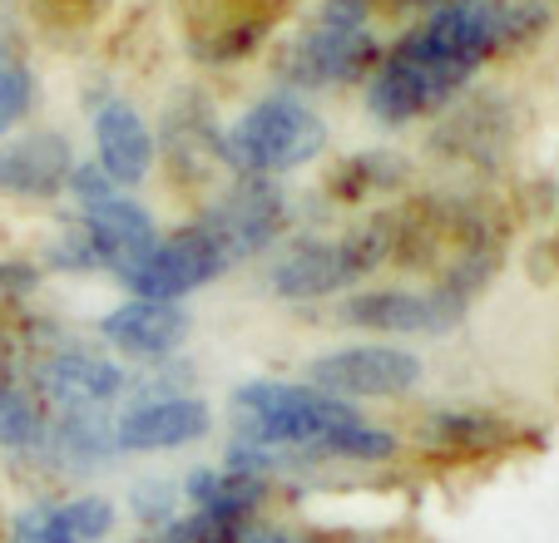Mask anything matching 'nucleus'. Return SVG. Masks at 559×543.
Listing matches in <instances>:
<instances>
[{"label":"nucleus","instance_id":"f257e3e1","mask_svg":"<svg viewBox=\"0 0 559 543\" xmlns=\"http://www.w3.org/2000/svg\"><path fill=\"white\" fill-rule=\"evenodd\" d=\"M396 257V218L377 213L367 222H352L342 232H307V238L287 242L267 267V292L277 302H328V297H347L367 282L371 272H381Z\"/></svg>","mask_w":559,"mask_h":543},{"label":"nucleus","instance_id":"f03ea898","mask_svg":"<svg viewBox=\"0 0 559 543\" xmlns=\"http://www.w3.org/2000/svg\"><path fill=\"white\" fill-rule=\"evenodd\" d=\"M328 154V119L307 95L273 89L223 124V168L233 178H283Z\"/></svg>","mask_w":559,"mask_h":543},{"label":"nucleus","instance_id":"7ed1b4c3","mask_svg":"<svg viewBox=\"0 0 559 543\" xmlns=\"http://www.w3.org/2000/svg\"><path fill=\"white\" fill-rule=\"evenodd\" d=\"M357 420H367L361 406H347L307 381L253 376L233 390V439L287 449L297 474H302V449H312L317 439H328L342 425H357Z\"/></svg>","mask_w":559,"mask_h":543},{"label":"nucleus","instance_id":"20e7f679","mask_svg":"<svg viewBox=\"0 0 559 543\" xmlns=\"http://www.w3.org/2000/svg\"><path fill=\"white\" fill-rule=\"evenodd\" d=\"M480 287V267L465 262L431 292L416 287H357L342 297L337 316L352 331H377V336H445L465 322L471 312V292Z\"/></svg>","mask_w":559,"mask_h":543},{"label":"nucleus","instance_id":"39448f33","mask_svg":"<svg viewBox=\"0 0 559 543\" xmlns=\"http://www.w3.org/2000/svg\"><path fill=\"white\" fill-rule=\"evenodd\" d=\"M307 386L361 406V400H402L426 381V361L402 341H352L307 361Z\"/></svg>","mask_w":559,"mask_h":543},{"label":"nucleus","instance_id":"423d86ee","mask_svg":"<svg viewBox=\"0 0 559 543\" xmlns=\"http://www.w3.org/2000/svg\"><path fill=\"white\" fill-rule=\"evenodd\" d=\"M465 84L471 80L461 70H451V64L416 55L406 45H391L381 55V64L371 70V80L361 84V99H367V114L377 124L406 129L416 119H436L441 109H451Z\"/></svg>","mask_w":559,"mask_h":543},{"label":"nucleus","instance_id":"0eeeda50","mask_svg":"<svg viewBox=\"0 0 559 543\" xmlns=\"http://www.w3.org/2000/svg\"><path fill=\"white\" fill-rule=\"evenodd\" d=\"M134 381L139 371H129L109 351H95V346L80 341H55L31 361L25 386L50 410H115L134 396Z\"/></svg>","mask_w":559,"mask_h":543},{"label":"nucleus","instance_id":"6e6552de","mask_svg":"<svg viewBox=\"0 0 559 543\" xmlns=\"http://www.w3.org/2000/svg\"><path fill=\"white\" fill-rule=\"evenodd\" d=\"M233 262L223 257V248L213 242V232L199 218L183 222L174 232H158V242L134 262L129 272H119L115 282L129 297H154V302H189L193 292L213 287L218 277H228Z\"/></svg>","mask_w":559,"mask_h":543},{"label":"nucleus","instance_id":"1a4fd4ad","mask_svg":"<svg viewBox=\"0 0 559 543\" xmlns=\"http://www.w3.org/2000/svg\"><path fill=\"white\" fill-rule=\"evenodd\" d=\"M199 222L213 232L223 257L238 267V262H253L263 252H273L287 238L293 203L277 189V178H233L228 189L203 203Z\"/></svg>","mask_w":559,"mask_h":543},{"label":"nucleus","instance_id":"9d476101","mask_svg":"<svg viewBox=\"0 0 559 543\" xmlns=\"http://www.w3.org/2000/svg\"><path fill=\"white\" fill-rule=\"evenodd\" d=\"M381 45L371 31H332V25H317L307 35H297L293 45L277 60L283 74V89L293 95H322V89H352V84H367L371 70L381 64Z\"/></svg>","mask_w":559,"mask_h":543},{"label":"nucleus","instance_id":"9b49d317","mask_svg":"<svg viewBox=\"0 0 559 543\" xmlns=\"http://www.w3.org/2000/svg\"><path fill=\"white\" fill-rule=\"evenodd\" d=\"M99 346L124 366H158L189 346L193 312L183 302H154V297H124L95 322Z\"/></svg>","mask_w":559,"mask_h":543},{"label":"nucleus","instance_id":"f8f14e48","mask_svg":"<svg viewBox=\"0 0 559 543\" xmlns=\"http://www.w3.org/2000/svg\"><path fill=\"white\" fill-rule=\"evenodd\" d=\"M213 435V410L203 396H144L115 410V449L119 455H174L203 445Z\"/></svg>","mask_w":559,"mask_h":543},{"label":"nucleus","instance_id":"ddd939ff","mask_svg":"<svg viewBox=\"0 0 559 543\" xmlns=\"http://www.w3.org/2000/svg\"><path fill=\"white\" fill-rule=\"evenodd\" d=\"M90 138H95V164L109 173L115 189L134 193L139 183H148L158 164V129L124 95L90 99Z\"/></svg>","mask_w":559,"mask_h":543},{"label":"nucleus","instance_id":"4468645a","mask_svg":"<svg viewBox=\"0 0 559 543\" xmlns=\"http://www.w3.org/2000/svg\"><path fill=\"white\" fill-rule=\"evenodd\" d=\"M74 144L60 129H25L0 138V193L21 203L64 198V183L74 173Z\"/></svg>","mask_w":559,"mask_h":543},{"label":"nucleus","instance_id":"2eb2a0df","mask_svg":"<svg viewBox=\"0 0 559 543\" xmlns=\"http://www.w3.org/2000/svg\"><path fill=\"white\" fill-rule=\"evenodd\" d=\"M115 529H119L115 499L80 490L64 494V499H31L5 523V543H109Z\"/></svg>","mask_w":559,"mask_h":543},{"label":"nucleus","instance_id":"dca6fc26","mask_svg":"<svg viewBox=\"0 0 559 543\" xmlns=\"http://www.w3.org/2000/svg\"><path fill=\"white\" fill-rule=\"evenodd\" d=\"M70 222L90 238V248H95V257H99V272H109V277L129 272L158 242L154 213H148L144 203H139L134 193H124V189H115L109 198H99V203L74 208Z\"/></svg>","mask_w":559,"mask_h":543},{"label":"nucleus","instance_id":"f3484780","mask_svg":"<svg viewBox=\"0 0 559 543\" xmlns=\"http://www.w3.org/2000/svg\"><path fill=\"white\" fill-rule=\"evenodd\" d=\"M115 410H50L45 435L35 439L31 460H40L50 474H95L115 460Z\"/></svg>","mask_w":559,"mask_h":543},{"label":"nucleus","instance_id":"a211bd4d","mask_svg":"<svg viewBox=\"0 0 559 543\" xmlns=\"http://www.w3.org/2000/svg\"><path fill=\"white\" fill-rule=\"evenodd\" d=\"M179 490H183V509L213 514V519H228V523H258L267 499H273L267 480L238 474L228 464H193L179 480Z\"/></svg>","mask_w":559,"mask_h":543},{"label":"nucleus","instance_id":"6ab92c4d","mask_svg":"<svg viewBox=\"0 0 559 543\" xmlns=\"http://www.w3.org/2000/svg\"><path fill=\"white\" fill-rule=\"evenodd\" d=\"M510 439V425L480 406H431L416 420V445L431 455H480Z\"/></svg>","mask_w":559,"mask_h":543},{"label":"nucleus","instance_id":"aec40b11","mask_svg":"<svg viewBox=\"0 0 559 543\" xmlns=\"http://www.w3.org/2000/svg\"><path fill=\"white\" fill-rule=\"evenodd\" d=\"M164 158H169L174 178H209L203 168L209 164H223V124H213L209 109H193V105H179L169 109L164 119Z\"/></svg>","mask_w":559,"mask_h":543},{"label":"nucleus","instance_id":"412c9836","mask_svg":"<svg viewBox=\"0 0 559 543\" xmlns=\"http://www.w3.org/2000/svg\"><path fill=\"white\" fill-rule=\"evenodd\" d=\"M402 455L396 430L377 425V420H357V425L332 430L328 439H317L312 449H302V470H322V464H352V470H377Z\"/></svg>","mask_w":559,"mask_h":543},{"label":"nucleus","instance_id":"4be33fe9","mask_svg":"<svg viewBox=\"0 0 559 543\" xmlns=\"http://www.w3.org/2000/svg\"><path fill=\"white\" fill-rule=\"evenodd\" d=\"M406 173H412V164H406L402 154L367 148V154H352L332 168L328 193L337 203H347V208H361V203H371V198H386V193L406 189Z\"/></svg>","mask_w":559,"mask_h":543},{"label":"nucleus","instance_id":"5701e85b","mask_svg":"<svg viewBox=\"0 0 559 543\" xmlns=\"http://www.w3.org/2000/svg\"><path fill=\"white\" fill-rule=\"evenodd\" d=\"M40 105V80H35L31 60L21 50L0 45V138L21 134V124L35 114Z\"/></svg>","mask_w":559,"mask_h":543},{"label":"nucleus","instance_id":"b1692460","mask_svg":"<svg viewBox=\"0 0 559 543\" xmlns=\"http://www.w3.org/2000/svg\"><path fill=\"white\" fill-rule=\"evenodd\" d=\"M183 514V490L169 480H144L129 490V519L144 533H158L164 523H174Z\"/></svg>","mask_w":559,"mask_h":543},{"label":"nucleus","instance_id":"393cba45","mask_svg":"<svg viewBox=\"0 0 559 543\" xmlns=\"http://www.w3.org/2000/svg\"><path fill=\"white\" fill-rule=\"evenodd\" d=\"M64 193H70L74 208H85V203L109 198V193H115V183H109V173L95 164V158H80V164H74V173H70V183H64Z\"/></svg>","mask_w":559,"mask_h":543},{"label":"nucleus","instance_id":"a878e982","mask_svg":"<svg viewBox=\"0 0 559 543\" xmlns=\"http://www.w3.org/2000/svg\"><path fill=\"white\" fill-rule=\"evenodd\" d=\"M40 287V267L21 257H0V297H31Z\"/></svg>","mask_w":559,"mask_h":543},{"label":"nucleus","instance_id":"bb28decb","mask_svg":"<svg viewBox=\"0 0 559 543\" xmlns=\"http://www.w3.org/2000/svg\"><path fill=\"white\" fill-rule=\"evenodd\" d=\"M297 543H367L361 533H337V529H312V533H297Z\"/></svg>","mask_w":559,"mask_h":543},{"label":"nucleus","instance_id":"cd10ccee","mask_svg":"<svg viewBox=\"0 0 559 543\" xmlns=\"http://www.w3.org/2000/svg\"><path fill=\"white\" fill-rule=\"evenodd\" d=\"M436 5H455V0H436Z\"/></svg>","mask_w":559,"mask_h":543},{"label":"nucleus","instance_id":"c85d7f7f","mask_svg":"<svg viewBox=\"0 0 559 543\" xmlns=\"http://www.w3.org/2000/svg\"><path fill=\"white\" fill-rule=\"evenodd\" d=\"M139 543H148V539H139Z\"/></svg>","mask_w":559,"mask_h":543}]
</instances>
